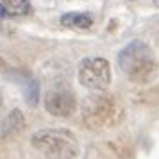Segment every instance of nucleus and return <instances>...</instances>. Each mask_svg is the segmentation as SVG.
Listing matches in <instances>:
<instances>
[{
    "mask_svg": "<svg viewBox=\"0 0 159 159\" xmlns=\"http://www.w3.org/2000/svg\"><path fill=\"white\" fill-rule=\"evenodd\" d=\"M4 16H7V15H6V9L2 7V4H0V18H4Z\"/></svg>",
    "mask_w": 159,
    "mask_h": 159,
    "instance_id": "11",
    "label": "nucleus"
},
{
    "mask_svg": "<svg viewBox=\"0 0 159 159\" xmlns=\"http://www.w3.org/2000/svg\"><path fill=\"white\" fill-rule=\"evenodd\" d=\"M0 104H2V95H0Z\"/></svg>",
    "mask_w": 159,
    "mask_h": 159,
    "instance_id": "13",
    "label": "nucleus"
},
{
    "mask_svg": "<svg viewBox=\"0 0 159 159\" xmlns=\"http://www.w3.org/2000/svg\"><path fill=\"white\" fill-rule=\"evenodd\" d=\"M80 86L93 91H106L111 84V66L104 57H86L80 61L77 70Z\"/></svg>",
    "mask_w": 159,
    "mask_h": 159,
    "instance_id": "4",
    "label": "nucleus"
},
{
    "mask_svg": "<svg viewBox=\"0 0 159 159\" xmlns=\"http://www.w3.org/2000/svg\"><path fill=\"white\" fill-rule=\"evenodd\" d=\"M23 97H25V102L29 104L30 107H34V106L38 104V100H39V82H38L36 79L29 80V84H27V88H25Z\"/></svg>",
    "mask_w": 159,
    "mask_h": 159,
    "instance_id": "9",
    "label": "nucleus"
},
{
    "mask_svg": "<svg viewBox=\"0 0 159 159\" xmlns=\"http://www.w3.org/2000/svg\"><path fill=\"white\" fill-rule=\"evenodd\" d=\"M125 111L111 95L98 91L88 97L82 104V120L91 129H109L122 123Z\"/></svg>",
    "mask_w": 159,
    "mask_h": 159,
    "instance_id": "2",
    "label": "nucleus"
},
{
    "mask_svg": "<svg viewBox=\"0 0 159 159\" xmlns=\"http://www.w3.org/2000/svg\"><path fill=\"white\" fill-rule=\"evenodd\" d=\"M61 25L68 29H89L93 25V16L88 13H65L61 16Z\"/></svg>",
    "mask_w": 159,
    "mask_h": 159,
    "instance_id": "6",
    "label": "nucleus"
},
{
    "mask_svg": "<svg viewBox=\"0 0 159 159\" xmlns=\"http://www.w3.org/2000/svg\"><path fill=\"white\" fill-rule=\"evenodd\" d=\"M45 109L52 116L68 118L77 109V98L68 88H52L45 93Z\"/></svg>",
    "mask_w": 159,
    "mask_h": 159,
    "instance_id": "5",
    "label": "nucleus"
},
{
    "mask_svg": "<svg viewBox=\"0 0 159 159\" xmlns=\"http://www.w3.org/2000/svg\"><path fill=\"white\" fill-rule=\"evenodd\" d=\"M7 16H27L32 11L29 0H0Z\"/></svg>",
    "mask_w": 159,
    "mask_h": 159,
    "instance_id": "7",
    "label": "nucleus"
},
{
    "mask_svg": "<svg viewBox=\"0 0 159 159\" xmlns=\"http://www.w3.org/2000/svg\"><path fill=\"white\" fill-rule=\"evenodd\" d=\"M118 66L134 84H148L157 73L156 54L145 41H130L118 54Z\"/></svg>",
    "mask_w": 159,
    "mask_h": 159,
    "instance_id": "1",
    "label": "nucleus"
},
{
    "mask_svg": "<svg viewBox=\"0 0 159 159\" xmlns=\"http://www.w3.org/2000/svg\"><path fill=\"white\" fill-rule=\"evenodd\" d=\"M30 143L47 159H75L79 156V141L68 129L36 130Z\"/></svg>",
    "mask_w": 159,
    "mask_h": 159,
    "instance_id": "3",
    "label": "nucleus"
},
{
    "mask_svg": "<svg viewBox=\"0 0 159 159\" xmlns=\"http://www.w3.org/2000/svg\"><path fill=\"white\" fill-rule=\"evenodd\" d=\"M154 6H156V7H159V0H154Z\"/></svg>",
    "mask_w": 159,
    "mask_h": 159,
    "instance_id": "12",
    "label": "nucleus"
},
{
    "mask_svg": "<svg viewBox=\"0 0 159 159\" xmlns=\"http://www.w3.org/2000/svg\"><path fill=\"white\" fill-rule=\"evenodd\" d=\"M23 127V115L22 111H11L9 116L4 120V134H13V132H18V130Z\"/></svg>",
    "mask_w": 159,
    "mask_h": 159,
    "instance_id": "8",
    "label": "nucleus"
},
{
    "mask_svg": "<svg viewBox=\"0 0 159 159\" xmlns=\"http://www.w3.org/2000/svg\"><path fill=\"white\" fill-rule=\"evenodd\" d=\"M2 70H6V59L0 56V72H2Z\"/></svg>",
    "mask_w": 159,
    "mask_h": 159,
    "instance_id": "10",
    "label": "nucleus"
}]
</instances>
